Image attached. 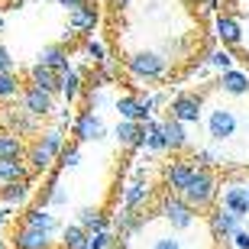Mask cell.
<instances>
[{"instance_id": "1", "label": "cell", "mask_w": 249, "mask_h": 249, "mask_svg": "<svg viewBox=\"0 0 249 249\" xmlns=\"http://www.w3.org/2000/svg\"><path fill=\"white\" fill-rule=\"evenodd\" d=\"M62 146H65V133L62 129H46L36 142H29V149L23 152L29 175L36 178V175H42V172H49V168H55V156H58Z\"/></svg>"}, {"instance_id": "2", "label": "cell", "mask_w": 249, "mask_h": 249, "mask_svg": "<svg viewBox=\"0 0 249 249\" xmlns=\"http://www.w3.org/2000/svg\"><path fill=\"white\" fill-rule=\"evenodd\" d=\"M181 197L191 204L194 211H207L213 204V197H217V178L211 175V168H194V175L185 185Z\"/></svg>"}, {"instance_id": "3", "label": "cell", "mask_w": 249, "mask_h": 249, "mask_svg": "<svg viewBox=\"0 0 249 249\" xmlns=\"http://www.w3.org/2000/svg\"><path fill=\"white\" fill-rule=\"evenodd\" d=\"M159 213H162L175 230H188V227H194V220H197V211H194L181 194H172V191L159 201Z\"/></svg>"}, {"instance_id": "4", "label": "cell", "mask_w": 249, "mask_h": 249, "mask_svg": "<svg viewBox=\"0 0 249 249\" xmlns=\"http://www.w3.org/2000/svg\"><path fill=\"white\" fill-rule=\"evenodd\" d=\"M126 68L129 74H136V78H146V81H156V78H162L168 68V62L159 52H149V49H142V52H133V55H126Z\"/></svg>"}, {"instance_id": "5", "label": "cell", "mask_w": 249, "mask_h": 249, "mask_svg": "<svg viewBox=\"0 0 249 249\" xmlns=\"http://www.w3.org/2000/svg\"><path fill=\"white\" fill-rule=\"evenodd\" d=\"M236 129H240V120H236L233 107H213V110L207 113V133H211L213 142H227V139H233Z\"/></svg>"}, {"instance_id": "6", "label": "cell", "mask_w": 249, "mask_h": 249, "mask_svg": "<svg viewBox=\"0 0 249 249\" xmlns=\"http://www.w3.org/2000/svg\"><path fill=\"white\" fill-rule=\"evenodd\" d=\"M201 110H204V97L194 91H185L178 94V97H172V104H168V117L178 123H197L201 120Z\"/></svg>"}, {"instance_id": "7", "label": "cell", "mask_w": 249, "mask_h": 249, "mask_svg": "<svg viewBox=\"0 0 249 249\" xmlns=\"http://www.w3.org/2000/svg\"><path fill=\"white\" fill-rule=\"evenodd\" d=\"M159 104V97H136V94H123L117 101L120 120H133V123H146L152 117V107Z\"/></svg>"}, {"instance_id": "8", "label": "cell", "mask_w": 249, "mask_h": 249, "mask_svg": "<svg viewBox=\"0 0 249 249\" xmlns=\"http://www.w3.org/2000/svg\"><path fill=\"white\" fill-rule=\"evenodd\" d=\"M23 110L26 113H33V117H49V113H55V94H49V91H42V88H33V84H26L23 88Z\"/></svg>"}, {"instance_id": "9", "label": "cell", "mask_w": 249, "mask_h": 249, "mask_svg": "<svg viewBox=\"0 0 249 249\" xmlns=\"http://www.w3.org/2000/svg\"><path fill=\"white\" fill-rule=\"evenodd\" d=\"M97 23H101V10H97V3H94V0L68 13V29H71L74 36H91Z\"/></svg>"}, {"instance_id": "10", "label": "cell", "mask_w": 249, "mask_h": 249, "mask_svg": "<svg viewBox=\"0 0 249 249\" xmlns=\"http://www.w3.org/2000/svg\"><path fill=\"white\" fill-rule=\"evenodd\" d=\"M213 36L220 39L223 49H233L243 42V26L240 19L230 17V13H217V19H213Z\"/></svg>"}, {"instance_id": "11", "label": "cell", "mask_w": 249, "mask_h": 249, "mask_svg": "<svg viewBox=\"0 0 249 249\" xmlns=\"http://www.w3.org/2000/svg\"><path fill=\"white\" fill-rule=\"evenodd\" d=\"M74 142H91V139H101L104 136V123L94 117V110H81L78 117H74Z\"/></svg>"}, {"instance_id": "12", "label": "cell", "mask_w": 249, "mask_h": 249, "mask_svg": "<svg viewBox=\"0 0 249 249\" xmlns=\"http://www.w3.org/2000/svg\"><path fill=\"white\" fill-rule=\"evenodd\" d=\"M191 175H194V165L191 162H185V159H175V162H168L165 165V188L172 194H181L185 191V185L191 181Z\"/></svg>"}, {"instance_id": "13", "label": "cell", "mask_w": 249, "mask_h": 249, "mask_svg": "<svg viewBox=\"0 0 249 249\" xmlns=\"http://www.w3.org/2000/svg\"><path fill=\"white\" fill-rule=\"evenodd\" d=\"M29 194H33V175L19 178V181H7V185L0 188V201L7 204V207H19V204H26Z\"/></svg>"}, {"instance_id": "14", "label": "cell", "mask_w": 249, "mask_h": 249, "mask_svg": "<svg viewBox=\"0 0 249 249\" xmlns=\"http://www.w3.org/2000/svg\"><path fill=\"white\" fill-rule=\"evenodd\" d=\"M117 142L129 149H146V126L133 120H120L117 123Z\"/></svg>"}, {"instance_id": "15", "label": "cell", "mask_w": 249, "mask_h": 249, "mask_svg": "<svg viewBox=\"0 0 249 249\" xmlns=\"http://www.w3.org/2000/svg\"><path fill=\"white\" fill-rule=\"evenodd\" d=\"M0 120L7 123V133L13 136H29V133H36V117L26 110H10V113H0Z\"/></svg>"}, {"instance_id": "16", "label": "cell", "mask_w": 249, "mask_h": 249, "mask_svg": "<svg viewBox=\"0 0 249 249\" xmlns=\"http://www.w3.org/2000/svg\"><path fill=\"white\" fill-rule=\"evenodd\" d=\"M13 249H52V240L49 233L33 230V227H19L13 233Z\"/></svg>"}, {"instance_id": "17", "label": "cell", "mask_w": 249, "mask_h": 249, "mask_svg": "<svg viewBox=\"0 0 249 249\" xmlns=\"http://www.w3.org/2000/svg\"><path fill=\"white\" fill-rule=\"evenodd\" d=\"M19 178H29L26 159H23V156H3V159H0V185L19 181Z\"/></svg>"}, {"instance_id": "18", "label": "cell", "mask_w": 249, "mask_h": 249, "mask_svg": "<svg viewBox=\"0 0 249 249\" xmlns=\"http://www.w3.org/2000/svg\"><path fill=\"white\" fill-rule=\"evenodd\" d=\"M223 207L233 211L236 217H246L249 213V188L246 185H233L223 191Z\"/></svg>"}, {"instance_id": "19", "label": "cell", "mask_w": 249, "mask_h": 249, "mask_svg": "<svg viewBox=\"0 0 249 249\" xmlns=\"http://www.w3.org/2000/svg\"><path fill=\"white\" fill-rule=\"evenodd\" d=\"M39 65H46V68H52V71H68V68H71V65H68V49H65L62 42L46 46L42 52H39Z\"/></svg>"}, {"instance_id": "20", "label": "cell", "mask_w": 249, "mask_h": 249, "mask_svg": "<svg viewBox=\"0 0 249 249\" xmlns=\"http://www.w3.org/2000/svg\"><path fill=\"white\" fill-rule=\"evenodd\" d=\"M162 136H165V149H172V152H181V149L188 146V133H185V123L178 120H162Z\"/></svg>"}, {"instance_id": "21", "label": "cell", "mask_w": 249, "mask_h": 249, "mask_svg": "<svg viewBox=\"0 0 249 249\" xmlns=\"http://www.w3.org/2000/svg\"><path fill=\"white\" fill-rule=\"evenodd\" d=\"M23 227H33V230H42V233H52L58 227L55 213H49L46 207H29L23 213Z\"/></svg>"}, {"instance_id": "22", "label": "cell", "mask_w": 249, "mask_h": 249, "mask_svg": "<svg viewBox=\"0 0 249 249\" xmlns=\"http://www.w3.org/2000/svg\"><path fill=\"white\" fill-rule=\"evenodd\" d=\"M29 84H33V88H42V91H49V94H58V71H52V68L36 62L29 68Z\"/></svg>"}, {"instance_id": "23", "label": "cell", "mask_w": 249, "mask_h": 249, "mask_svg": "<svg viewBox=\"0 0 249 249\" xmlns=\"http://www.w3.org/2000/svg\"><path fill=\"white\" fill-rule=\"evenodd\" d=\"M58 94H62L65 101H78V97L84 94V81H81V74L74 71V68L58 71Z\"/></svg>"}, {"instance_id": "24", "label": "cell", "mask_w": 249, "mask_h": 249, "mask_svg": "<svg viewBox=\"0 0 249 249\" xmlns=\"http://www.w3.org/2000/svg\"><path fill=\"white\" fill-rule=\"evenodd\" d=\"M240 220L243 217H236L233 211H227V207H220V211L211 213V227L217 236H233V233L240 230Z\"/></svg>"}, {"instance_id": "25", "label": "cell", "mask_w": 249, "mask_h": 249, "mask_svg": "<svg viewBox=\"0 0 249 249\" xmlns=\"http://www.w3.org/2000/svg\"><path fill=\"white\" fill-rule=\"evenodd\" d=\"M223 88V94H233V97H243V94H249V74L236 71V68H230V71H220V81H217Z\"/></svg>"}, {"instance_id": "26", "label": "cell", "mask_w": 249, "mask_h": 249, "mask_svg": "<svg viewBox=\"0 0 249 249\" xmlns=\"http://www.w3.org/2000/svg\"><path fill=\"white\" fill-rule=\"evenodd\" d=\"M149 197V185L142 181V178H136L133 185H126V191H123V207L126 211H139V204Z\"/></svg>"}, {"instance_id": "27", "label": "cell", "mask_w": 249, "mask_h": 249, "mask_svg": "<svg viewBox=\"0 0 249 249\" xmlns=\"http://www.w3.org/2000/svg\"><path fill=\"white\" fill-rule=\"evenodd\" d=\"M78 223H81V227H84L88 233H91V230H107V227H110L107 213L97 211V207H84V211L78 213Z\"/></svg>"}, {"instance_id": "28", "label": "cell", "mask_w": 249, "mask_h": 249, "mask_svg": "<svg viewBox=\"0 0 249 249\" xmlns=\"http://www.w3.org/2000/svg\"><path fill=\"white\" fill-rule=\"evenodd\" d=\"M23 94V81L17 71H0V101H13Z\"/></svg>"}, {"instance_id": "29", "label": "cell", "mask_w": 249, "mask_h": 249, "mask_svg": "<svg viewBox=\"0 0 249 249\" xmlns=\"http://www.w3.org/2000/svg\"><path fill=\"white\" fill-rule=\"evenodd\" d=\"M146 149L152 152H165V136H162V120H146Z\"/></svg>"}, {"instance_id": "30", "label": "cell", "mask_w": 249, "mask_h": 249, "mask_svg": "<svg viewBox=\"0 0 249 249\" xmlns=\"http://www.w3.org/2000/svg\"><path fill=\"white\" fill-rule=\"evenodd\" d=\"M81 162V149H78V142H65L62 149H58V156H55V168L62 172V168H74Z\"/></svg>"}, {"instance_id": "31", "label": "cell", "mask_w": 249, "mask_h": 249, "mask_svg": "<svg viewBox=\"0 0 249 249\" xmlns=\"http://www.w3.org/2000/svg\"><path fill=\"white\" fill-rule=\"evenodd\" d=\"M84 236H88V230H84L81 223L65 227L62 230V249H84Z\"/></svg>"}, {"instance_id": "32", "label": "cell", "mask_w": 249, "mask_h": 249, "mask_svg": "<svg viewBox=\"0 0 249 249\" xmlns=\"http://www.w3.org/2000/svg\"><path fill=\"white\" fill-rule=\"evenodd\" d=\"M23 152H26L23 139L13 136V133H7V129H0V159L3 156H23Z\"/></svg>"}, {"instance_id": "33", "label": "cell", "mask_w": 249, "mask_h": 249, "mask_svg": "<svg viewBox=\"0 0 249 249\" xmlns=\"http://www.w3.org/2000/svg\"><path fill=\"white\" fill-rule=\"evenodd\" d=\"M81 49H84V55L91 58L94 65H107V62H110V58H107V49H104V42H97L94 36H84Z\"/></svg>"}, {"instance_id": "34", "label": "cell", "mask_w": 249, "mask_h": 249, "mask_svg": "<svg viewBox=\"0 0 249 249\" xmlns=\"http://www.w3.org/2000/svg\"><path fill=\"white\" fill-rule=\"evenodd\" d=\"M139 227H146V217H142V213H136V211L120 213V233H123V236H133Z\"/></svg>"}, {"instance_id": "35", "label": "cell", "mask_w": 249, "mask_h": 249, "mask_svg": "<svg viewBox=\"0 0 249 249\" xmlns=\"http://www.w3.org/2000/svg\"><path fill=\"white\" fill-rule=\"evenodd\" d=\"M113 233L110 230H91L84 236V249H110Z\"/></svg>"}, {"instance_id": "36", "label": "cell", "mask_w": 249, "mask_h": 249, "mask_svg": "<svg viewBox=\"0 0 249 249\" xmlns=\"http://www.w3.org/2000/svg\"><path fill=\"white\" fill-rule=\"evenodd\" d=\"M207 62H211L213 68H220V71H230V68H233V52L220 46V49H213V52H211V58H207Z\"/></svg>"}, {"instance_id": "37", "label": "cell", "mask_w": 249, "mask_h": 249, "mask_svg": "<svg viewBox=\"0 0 249 249\" xmlns=\"http://www.w3.org/2000/svg\"><path fill=\"white\" fill-rule=\"evenodd\" d=\"M194 162H197L194 168H213V165H223V159L217 156V152H211V149H197V152H194Z\"/></svg>"}, {"instance_id": "38", "label": "cell", "mask_w": 249, "mask_h": 249, "mask_svg": "<svg viewBox=\"0 0 249 249\" xmlns=\"http://www.w3.org/2000/svg\"><path fill=\"white\" fill-rule=\"evenodd\" d=\"M46 201H49V204H68V194H65L62 188H58L55 181H52V185H49V194H46Z\"/></svg>"}, {"instance_id": "39", "label": "cell", "mask_w": 249, "mask_h": 249, "mask_svg": "<svg viewBox=\"0 0 249 249\" xmlns=\"http://www.w3.org/2000/svg\"><path fill=\"white\" fill-rule=\"evenodd\" d=\"M152 249H181V240H175V236H159L152 243Z\"/></svg>"}, {"instance_id": "40", "label": "cell", "mask_w": 249, "mask_h": 249, "mask_svg": "<svg viewBox=\"0 0 249 249\" xmlns=\"http://www.w3.org/2000/svg\"><path fill=\"white\" fill-rule=\"evenodd\" d=\"M0 71H13V55L7 46H0Z\"/></svg>"}, {"instance_id": "41", "label": "cell", "mask_w": 249, "mask_h": 249, "mask_svg": "<svg viewBox=\"0 0 249 249\" xmlns=\"http://www.w3.org/2000/svg\"><path fill=\"white\" fill-rule=\"evenodd\" d=\"M230 240H233V246H236V249H249V233L246 230H236Z\"/></svg>"}, {"instance_id": "42", "label": "cell", "mask_w": 249, "mask_h": 249, "mask_svg": "<svg viewBox=\"0 0 249 249\" xmlns=\"http://www.w3.org/2000/svg\"><path fill=\"white\" fill-rule=\"evenodd\" d=\"M84 3H91V0H58V7H65L68 13H71V10H78V7H84Z\"/></svg>"}, {"instance_id": "43", "label": "cell", "mask_w": 249, "mask_h": 249, "mask_svg": "<svg viewBox=\"0 0 249 249\" xmlns=\"http://www.w3.org/2000/svg\"><path fill=\"white\" fill-rule=\"evenodd\" d=\"M7 217H10V207H0V227L7 223Z\"/></svg>"}, {"instance_id": "44", "label": "cell", "mask_w": 249, "mask_h": 249, "mask_svg": "<svg viewBox=\"0 0 249 249\" xmlns=\"http://www.w3.org/2000/svg\"><path fill=\"white\" fill-rule=\"evenodd\" d=\"M110 3H113V10H126L129 0H110Z\"/></svg>"}, {"instance_id": "45", "label": "cell", "mask_w": 249, "mask_h": 249, "mask_svg": "<svg viewBox=\"0 0 249 249\" xmlns=\"http://www.w3.org/2000/svg\"><path fill=\"white\" fill-rule=\"evenodd\" d=\"M3 26H7V17H3V3H0V33H3Z\"/></svg>"}, {"instance_id": "46", "label": "cell", "mask_w": 249, "mask_h": 249, "mask_svg": "<svg viewBox=\"0 0 249 249\" xmlns=\"http://www.w3.org/2000/svg\"><path fill=\"white\" fill-rule=\"evenodd\" d=\"M0 249H10V246H7V243H3V240H0Z\"/></svg>"}, {"instance_id": "47", "label": "cell", "mask_w": 249, "mask_h": 249, "mask_svg": "<svg viewBox=\"0 0 249 249\" xmlns=\"http://www.w3.org/2000/svg\"><path fill=\"white\" fill-rule=\"evenodd\" d=\"M188 3H201V0H188Z\"/></svg>"}, {"instance_id": "48", "label": "cell", "mask_w": 249, "mask_h": 249, "mask_svg": "<svg viewBox=\"0 0 249 249\" xmlns=\"http://www.w3.org/2000/svg\"><path fill=\"white\" fill-rule=\"evenodd\" d=\"M246 188H249V185H246Z\"/></svg>"}]
</instances>
